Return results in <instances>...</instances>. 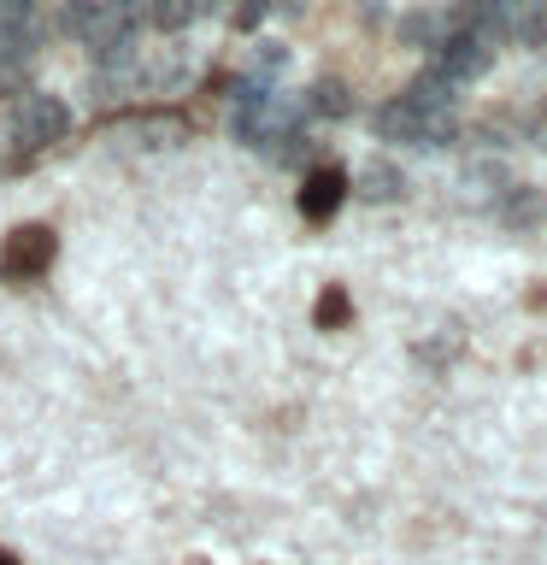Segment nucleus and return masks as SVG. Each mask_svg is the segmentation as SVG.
Masks as SVG:
<instances>
[{"mask_svg":"<svg viewBox=\"0 0 547 565\" xmlns=\"http://www.w3.org/2000/svg\"><path fill=\"white\" fill-rule=\"evenodd\" d=\"M71 130V113L60 95H42V88H24L12 100V118H7V141H0V171H24L42 148L65 141Z\"/></svg>","mask_w":547,"mask_h":565,"instance_id":"f257e3e1","label":"nucleus"},{"mask_svg":"<svg viewBox=\"0 0 547 565\" xmlns=\"http://www.w3.org/2000/svg\"><path fill=\"white\" fill-rule=\"evenodd\" d=\"M71 30H77V42L95 53L100 65H130L136 35H141V7L136 0H83V7L71 12Z\"/></svg>","mask_w":547,"mask_h":565,"instance_id":"f03ea898","label":"nucleus"},{"mask_svg":"<svg viewBox=\"0 0 547 565\" xmlns=\"http://www.w3.org/2000/svg\"><path fill=\"white\" fill-rule=\"evenodd\" d=\"M377 136L406 141V148H448V141L459 136V113H430V106L395 95V100L377 106Z\"/></svg>","mask_w":547,"mask_h":565,"instance_id":"7ed1b4c3","label":"nucleus"},{"mask_svg":"<svg viewBox=\"0 0 547 565\" xmlns=\"http://www.w3.org/2000/svg\"><path fill=\"white\" fill-rule=\"evenodd\" d=\"M53 254H60V236H53L47 224H18L7 236V247H0V277L7 282H35V277H47Z\"/></svg>","mask_w":547,"mask_h":565,"instance_id":"20e7f679","label":"nucleus"},{"mask_svg":"<svg viewBox=\"0 0 547 565\" xmlns=\"http://www.w3.org/2000/svg\"><path fill=\"white\" fill-rule=\"evenodd\" d=\"M489 65H494V47L483 42V35H465V30H453L448 42H441V47L430 53V71H436L441 83H453V88L476 83Z\"/></svg>","mask_w":547,"mask_h":565,"instance_id":"39448f33","label":"nucleus"},{"mask_svg":"<svg viewBox=\"0 0 547 565\" xmlns=\"http://www.w3.org/2000/svg\"><path fill=\"white\" fill-rule=\"evenodd\" d=\"M347 201V171L342 166H318L307 171V183H300V218L307 224H330L335 212Z\"/></svg>","mask_w":547,"mask_h":565,"instance_id":"423d86ee","label":"nucleus"},{"mask_svg":"<svg viewBox=\"0 0 547 565\" xmlns=\"http://www.w3.org/2000/svg\"><path fill=\"white\" fill-rule=\"evenodd\" d=\"M448 24L465 30V35H483V42H494V35H506V0H453Z\"/></svg>","mask_w":547,"mask_h":565,"instance_id":"0eeeda50","label":"nucleus"},{"mask_svg":"<svg viewBox=\"0 0 547 565\" xmlns=\"http://www.w3.org/2000/svg\"><path fill=\"white\" fill-rule=\"evenodd\" d=\"M506 35L518 47H547V0H518V7H506Z\"/></svg>","mask_w":547,"mask_h":565,"instance_id":"6e6552de","label":"nucleus"},{"mask_svg":"<svg viewBox=\"0 0 547 565\" xmlns=\"http://www.w3.org/2000/svg\"><path fill=\"white\" fill-rule=\"evenodd\" d=\"M35 53V30H18V24H0V88H12L18 77H24Z\"/></svg>","mask_w":547,"mask_h":565,"instance_id":"1a4fd4ad","label":"nucleus"},{"mask_svg":"<svg viewBox=\"0 0 547 565\" xmlns=\"http://www.w3.org/2000/svg\"><path fill=\"white\" fill-rule=\"evenodd\" d=\"M130 130L141 148H176V141H189V124L176 113H141V118H130Z\"/></svg>","mask_w":547,"mask_h":565,"instance_id":"9d476101","label":"nucleus"},{"mask_svg":"<svg viewBox=\"0 0 547 565\" xmlns=\"http://www.w3.org/2000/svg\"><path fill=\"white\" fill-rule=\"evenodd\" d=\"M448 35H453V24H448L441 12H406V18H400V42H406V47H430V53H436Z\"/></svg>","mask_w":547,"mask_h":565,"instance_id":"9b49d317","label":"nucleus"},{"mask_svg":"<svg viewBox=\"0 0 547 565\" xmlns=\"http://www.w3.org/2000/svg\"><path fill=\"white\" fill-rule=\"evenodd\" d=\"M494 212H501V224H536L541 218V194L536 189H501V206H494Z\"/></svg>","mask_w":547,"mask_h":565,"instance_id":"f8f14e48","label":"nucleus"},{"mask_svg":"<svg viewBox=\"0 0 547 565\" xmlns=\"http://www.w3.org/2000/svg\"><path fill=\"white\" fill-rule=\"evenodd\" d=\"M307 113H318V118H347V113H353V100H347V83H335V77L312 83V95H307Z\"/></svg>","mask_w":547,"mask_h":565,"instance_id":"ddd939ff","label":"nucleus"},{"mask_svg":"<svg viewBox=\"0 0 547 565\" xmlns=\"http://www.w3.org/2000/svg\"><path fill=\"white\" fill-rule=\"evenodd\" d=\"M360 194H365V201H400V171H395V166H377V159H371L365 177H360Z\"/></svg>","mask_w":547,"mask_h":565,"instance_id":"4468645a","label":"nucleus"},{"mask_svg":"<svg viewBox=\"0 0 547 565\" xmlns=\"http://www.w3.org/2000/svg\"><path fill=\"white\" fill-rule=\"evenodd\" d=\"M312 318H318V330H342L353 318V300L342 289H324V295H318V307H312Z\"/></svg>","mask_w":547,"mask_h":565,"instance_id":"2eb2a0df","label":"nucleus"},{"mask_svg":"<svg viewBox=\"0 0 547 565\" xmlns=\"http://www.w3.org/2000/svg\"><path fill=\"white\" fill-rule=\"evenodd\" d=\"M271 7H277V0H229L224 12H229V24H236V30H259Z\"/></svg>","mask_w":547,"mask_h":565,"instance_id":"dca6fc26","label":"nucleus"},{"mask_svg":"<svg viewBox=\"0 0 547 565\" xmlns=\"http://www.w3.org/2000/svg\"><path fill=\"white\" fill-rule=\"evenodd\" d=\"M148 18H153L159 30H183L194 12H189V0H153V7H148Z\"/></svg>","mask_w":547,"mask_h":565,"instance_id":"f3484780","label":"nucleus"},{"mask_svg":"<svg viewBox=\"0 0 547 565\" xmlns=\"http://www.w3.org/2000/svg\"><path fill=\"white\" fill-rule=\"evenodd\" d=\"M30 18H35V0H0V24L30 30Z\"/></svg>","mask_w":547,"mask_h":565,"instance_id":"a211bd4d","label":"nucleus"},{"mask_svg":"<svg viewBox=\"0 0 547 565\" xmlns=\"http://www.w3.org/2000/svg\"><path fill=\"white\" fill-rule=\"evenodd\" d=\"M529 136H536L541 148H547V106H541V113H536V124H529Z\"/></svg>","mask_w":547,"mask_h":565,"instance_id":"6ab92c4d","label":"nucleus"},{"mask_svg":"<svg viewBox=\"0 0 547 565\" xmlns=\"http://www.w3.org/2000/svg\"><path fill=\"white\" fill-rule=\"evenodd\" d=\"M218 7H224V0H189V12H194V18H206V12H218Z\"/></svg>","mask_w":547,"mask_h":565,"instance_id":"aec40b11","label":"nucleus"},{"mask_svg":"<svg viewBox=\"0 0 547 565\" xmlns=\"http://www.w3.org/2000/svg\"><path fill=\"white\" fill-rule=\"evenodd\" d=\"M0 565H18V559H12V554H7V547H0Z\"/></svg>","mask_w":547,"mask_h":565,"instance_id":"412c9836","label":"nucleus"},{"mask_svg":"<svg viewBox=\"0 0 547 565\" xmlns=\"http://www.w3.org/2000/svg\"><path fill=\"white\" fill-rule=\"evenodd\" d=\"M277 7H300V0H277Z\"/></svg>","mask_w":547,"mask_h":565,"instance_id":"4be33fe9","label":"nucleus"}]
</instances>
